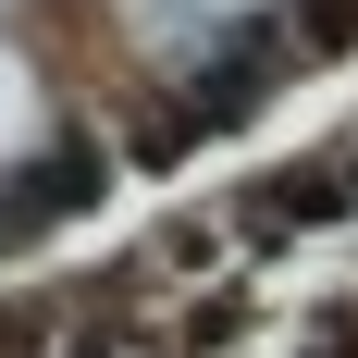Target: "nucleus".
<instances>
[{"mask_svg": "<svg viewBox=\"0 0 358 358\" xmlns=\"http://www.w3.org/2000/svg\"><path fill=\"white\" fill-rule=\"evenodd\" d=\"M309 13V37H358V0H296Z\"/></svg>", "mask_w": 358, "mask_h": 358, "instance_id": "1", "label": "nucleus"}]
</instances>
